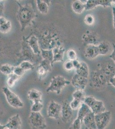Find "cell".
<instances>
[{
  "instance_id": "cell-17",
  "label": "cell",
  "mask_w": 115,
  "mask_h": 129,
  "mask_svg": "<svg viewBox=\"0 0 115 129\" xmlns=\"http://www.w3.org/2000/svg\"><path fill=\"white\" fill-rule=\"evenodd\" d=\"M85 57L89 59H95L99 55L98 46L89 44L85 48L84 52Z\"/></svg>"
},
{
  "instance_id": "cell-24",
  "label": "cell",
  "mask_w": 115,
  "mask_h": 129,
  "mask_svg": "<svg viewBox=\"0 0 115 129\" xmlns=\"http://www.w3.org/2000/svg\"><path fill=\"white\" fill-rule=\"evenodd\" d=\"M76 74L84 78H88L89 72V67L85 62H81L80 66L77 69H76Z\"/></svg>"
},
{
  "instance_id": "cell-6",
  "label": "cell",
  "mask_w": 115,
  "mask_h": 129,
  "mask_svg": "<svg viewBox=\"0 0 115 129\" xmlns=\"http://www.w3.org/2000/svg\"><path fill=\"white\" fill-rule=\"evenodd\" d=\"M2 91L6 97V100L10 106L15 108H20L23 107L24 103L14 92L7 87H3Z\"/></svg>"
},
{
  "instance_id": "cell-21",
  "label": "cell",
  "mask_w": 115,
  "mask_h": 129,
  "mask_svg": "<svg viewBox=\"0 0 115 129\" xmlns=\"http://www.w3.org/2000/svg\"><path fill=\"white\" fill-rule=\"evenodd\" d=\"M92 112L91 109L89 106H88L84 103H82L80 107L79 108L78 114H77V118L80 119L82 123H83V120L86 116L89 113Z\"/></svg>"
},
{
  "instance_id": "cell-31",
  "label": "cell",
  "mask_w": 115,
  "mask_h": 129,
  "mask_svg": "<svg viewBox=\"0 0 115 129\" xmlns=\"http://www.w3.org/2000/svg\"><path fill=\"white\" fill-rule=\"evenodd\" d=\"M25 72L29 70H33L34 69V65L29 61H23L19 65Z\"/></svg>"
},
{
  "instance_id": "cell-23",
  "label": "cell",
  "mask_w": 115,
  "mask_h": 129,
  "mask_svg": "<svg viewBox=\"0 0 115 129\" xmlns=\"http://www.w3.org/2000/svg\"><path fill=\"white\" fill-rule=\"evenodd\" d=\"M36 7L40 13L43 14H46L48 13L49 9V5L48 2L43 0H36Z\"/></svg>"
},
{
  "instance_id": "cell-29",
  "label": "cell",
  "mask_w": 115,
  "mask_h": 129,
  "mask_svg": "<svg viewBox=\"0 0 115 129\" xmlns=\"http://www.w3.org/2000/svg\"><path fill=\"white\" fill-rule=\"evenodd\" d=\"M20 78L21 77L13 73L9 75L7 82L8 86L9 87H13Z\"/></svg>"
},
{
  "instance_id": "cell-34",
  "label": "cell",
  "mask_w": 115,
  "mask_h": 129,
  "mask_svg": "<svg viewBox=\"0 0 115 129\" xmlns=\"http://www.w3.org/2000/svg\"><path fill=\"white\" fill-rule=\"evenodd\" d=\"M82 103L83 102H82L79 100L73 99L72 101L70 103V106L73 110H76L80 107Z\"/></svg>"
},
{
  "instance_id": "cell-3",
  "label": "cell",
  "mask_w": 115,
  "mask_h": 129,
  "mask_svg": "<svg viewBox=\"0 0 115 129\" xmlns=\"http://www.w3.org/2000/svg\"><path fill=\"white\" fill-rule=\"evenodd\" d=\"M41 55H37L34 54L32 49L28 45V44L25 41L23 38V41L22 43V48L20 53V59L22 61H27L34 63L37 61H38L39 57Z\"/></svg>"
},
{
  "instance_id": "cell-40",
  "label": "cell",
  "mask_w": 115,
  "mask_h": 129,
  "mask_svg": "<svg viewBox=\"0 0 115 129\" xmlns=\"http://www.w3.org/2000/svg\"><path fill=\"white\" fill-rule=\"evenodd\" d=\"M5 1H0V17L2 16L5 9Z\"/></svg>"
},
{
  "instance_id": "cell-22",
  "label": "cell",
  "mask_w": 115,
  "mask_h": 129,
  "mask_svg": "<svg viewBox=\"0 0 115 129\" xmlns=\"http://www.w3.org/2000/svg\"><path fill=\"white\" fill-rule=\"evenodd\" d=\"M87 1H75L72 5V8L73 11L77 13L80 14L82 13L85 10V5Z\"/></svg>"
},
{
  "instance_id": "cell-41",
  "label": "cell",
  "mask_w": 115,
  "mask_h": 129,
  "mask_svg": "<svg viewBox=\"0 0 115 129\" xmlns=\"http://www.w3.org/2000/svg\"><path fill=\"white\" fill-rule=\"evenodd\" d=\"M72 61V63H73L74 68H75V69H77L80 66V62H79V61L77 60V59H75V60H73Z\"/></svg>"
},
{
  "instance_id": "cell-19",
  "label": "cell",
  "mask_w": 115,
  "mask_h": 129,
  "mask_svg": "<svg viewBox=\"0 0 115 129\" xmlns=\"http://www.w3.org/2000/svg\"><path fill=\"white\" fill-rule=\"evenodd\" d=\"M83 123L86 126V127L91 129H97L96 126L95 114L91 112L84 118Z\"/></svg>"
},
{
  "instance_id": "cell-35",
  "label": "cell",
  "mask_w": 115,
  "mask_h": 129,
  "mask_svg": "<svg viewBox=\"0 0 115 129\" xmlns=\"http://www.w3.org/2000/svg\"><path fill=\"white\" fill-rule=\"evenodd\" d=\"M67 56L69 60L70 61L76 59L77 53L73 49H70L67 51Z\"/></svg>"
},
{
  "instance_id": "cell-33",
  "label": "cell",
  "mask_w": 115,
  "mask_h": 129,
  "mask_svg": "<svg viewBox=\"0 0 115 129\" xmlns=\"http://www.w3.org/2000/svg\"><path fill=\"white\" fill-rule=\"evenodd\" d=\"M11 29V23L10 21L0 26V32L3 34H6L9 32Z\"/></svg>"
},
{
  "instance_id": "cell-5",
  "label": "cell",
  "mask_w": 115,
  "mask_h": 129,
  "mask_svg": "<svg viewBox=\"0 0 115 129\" xmlns=\"http://www.w3.org/2000/svg\"><path fill=\"white\" fill-rule=\"evenodd\" d=\"M83 103L89 107L92 112L95 114L106 111L103 102L96 100L92 96L86 97Z\"/></svg>"
},
{
  "instance_id": "cell-1",
  "label": "cell",
  "mask_w": 115,
  "mask_h": 129,
  "mask_svg": "<svg viewBox=\"0 0 115 129\" xmlns=\"http://www.w3.org/2000/svg\"><path fill=\"white\" fill-rule=\"evenodd\" d=\"M16 3L19 6L16 18L20 25L21 31H23L31 25L36 14L34 7L31 4L28 3L22 5L18 2H16Z\"/></svg>"
},
{
  "instance_id": "cell-15",
  "label": "cell",
  "mask_w": 115,
  "mask_h": 129,
  "mask_svg": "<svg viewBox=\"0 0 115 129\" xmlns=\"http://www.w3.org/2000/svg\"><path fill=\"white\" fill-rule=\"evenodd\" d=\"M100 69L104 75L108 84H109L110 79L115 76V66L112 62H108L105 63Z\"/></svg>"
},
{
  "instance_id": "cell-8",
  "label": "cell",
  "mask_w": 115,
  "mask_h": 129,
  "mask_svg": "<svg viewBox=\"0 0 115 129\" xmlns=\"http://www.w3.org/2000/svg\"><path fill=\"white\" fill-rule=\"evenodd\" d=\"M111 113L109 111L95 114V119L97 129H105L109 124Z\"/></svg>"
},
{
  "instance_id": "cell-44",
  "label": "cell",
  "mask_w": 115,
  "mask_h": 129,
  "mask_svg": "<svg viewBox=\"0 0 115 129\" xmlns=\"http://www.w3.org/2000/svg\"><path fill=\"white\" fill-rule=\"evenodd\" d=\"M109 84H111L115 87V76L111 78L109 80Z\"/></svg>"
},
{
  "instance_id": "cell-45",
  "label": "cell",
  "mask_w": 115,
  "mask_h": 129,
  "mask_svg": "<svg viewBox=\"0 0 115 129\" xmlns=\"http://www.w3.org/2000/svg\"><path fill=\"white\" fill-rule=\"evenodd\" d=\"M112 12L113 15L114 28L115 30V8L114 7L112 8Z\"/></svg>"
},
{
  "instance_id": "cell-2",
  "label": "cell",
  "mask_w": 115,
  "mask_h": 129,
  "mask_svg": "<svg viewBox=\"0 0 115 129\" xmlns=\"http://www.w3.org/2000/svg\"><path fill=\"white\" fill-rule=\"evenodd\" d=\"M70 82L65 79L63 77L58 75L53 77L52 78L49 86L47 88V92H55L60 94L62 89L66 85L70 84Z\"/></svg>"
},
{
  "instance_id": "cell-25",
  "label": "cell",
  "mask_w": 115,
  "mask_h": 129,
  "mask_svg": "<svg viewBox=\"0 0 115 129\" xmlns=\"http://www.w3.org/2000/svg\"><path fill=\"white\" fill-rule=\"evenodd\" d=\"M83 41L87 44L95 45L97 44L98 41V37L95 34L93 33H87L85 34L83 36Z\"/></svg>"
},
{
  "instance_id": "cell-46",
  "label": "cell",
  "mask_w": 115,
  "mask_h": 129,
  "mask_svg": "<svg viewBox=\"0 0 115 129\" xmlns=\"http://www.w3.org/2000/svg\"><path fill=\"white\" fill-rule=\"evenodd\" d=\"M5 125H2L0 124V129H5Z\"/></svg>"
},
{
  "instance_id": "cell-18",
  "label": "cell",
  "mask_w": 115,
  "mask_h": 129,
  "mask_svg": "<svg viewBox=\"0 0 115 129\" xmlns=\"http://www.w3.org/2000/svg\"><path fill=\"white\" fill-rule=\"evenodd\" d=\"M53 60L52 64L57 62L64 61V55L65 51L64 47L61 45L58 46L53 49Z\"/></svg>"
},
{
  "instance_id": "cell-7",
  "label": "cell",
  "mask_w": 115,
  "mask_h": 129,
  "mask_svg": "<svg viewBox=\"0 0 115 129\" xmlns=\"http://www.w3.org/2000/svg\"><path fill=\"white\" fill-rule=\"evenodd\" d=\"M29 121L33 129H45L47 127L45 119L40 112H31Z\"/></svg>"
},
{
  "instance_id": "cell-30",
  "label": "cell",
  "mask_w": 115,
  "mask_h": 129,
  "mask_svg": "<svg viewBox=\"0 0 115 129\" xmlns=\"http://www.w3.org/2000/svg\"><path fill=\"white\" fill-rule=\"evenodd\" d=\"M72 96L73 99L79 100L82 102H83L86 97L85 93L83 90L76 89V90L73 92Z\"/></svg>"
},
{
  "instance_id": "cell-9",
  "label": "cell",
  "mask_w": 115,
  "mask_h": 129,
  "mask_svg": "<svg viewBox=\"0 0 115 129\" xmlns=\"http://www.w3.org/2000/svg\"><path fill=\"white\" fill-rule=\"evenodd\" d=\"M51 62L49 60L43 59L37 68L36 73L40 80L44 78L51 71L53 67Z\"/></svg>"
},
{
  "instance_id": "cell-38",
  "label": "cell",
  "mask_w": 115,
  "mask_h": 129,
  "mask_svg": "<svg viewBox=\"0 0 115 129\" xmlns=\"http://www.w3.org/2000/svg\"><path fill=\"white\" fill-rule=\"evenodd\" d=\"M64 69L67 71H71L74 69L72 61L70 60H67L65 62L64 64Z\"/></svg>"
},
{
  "instance_id": "cell-27",
  "label": "cell",
  "mask_w": 115,
  "mask_h": 129,
  "mask_svg": "<svg viewBox=\"0 0 115 129\" xmlns=\"http://www.w3.org/2000/svg\"><path fill=\"white\" fill-rule=\"evenodd\" d=\"M99 55H104L108 53L109 50V45L107 42L103 41L98 46Z\"/></svg>"
},
{
  "instance_id": "cell-14",
  "label": "cell",
  "mask_w": 115,
  "mask_h": 129,
  "mask_svg": "<svg viewBox=\"0 0 115 129\" xmlns=\"http://www.w3.org/2000/svg\"><path fill=\"white\" fill-rule=\"evenodd\" d=\"M23 38L28 44L35 54L41 55V48L39 44L38 38L36 35L34 34L27 38L23 37Z\"/></svg>"
},
{
  "instance_id": "cell-42",
  "label": "cell",
  "mask_w": 115,
  "mask_h": 129,
  "mask_svg": "<svg viewBox=\"0 0 115 129\" xmlns=\"http://www.w3.org/2000/svg\"><path fill=\"white\" fill-rule=\"evenodd\" d=\"M113 45V51H112V53L109 56V57L110 58L112 59L114 62H115V44H112Z\"/></svg>"
},
{
  "instance_id": "cell-13",
  "label": "cell",
  "mask_w": 115,
  "mask_h": 129,
  "mask_svg": "<svg viewBox=\"0 0 115 129\" xmlns=\"http://www.w3.org/2000/svg\"><path fill=\"white\" fill-rule=\"evenodd\" d=\"M113 1L110 0H89L85 5V10H90L98 6H103L104 8L111 7Z\"/></svg>"
},
{
  "instance_id": "cell-43",
  "label": "cell",
  "mask_w": 115,
  "mask_h": 129,
  "mask_svg": "<svg viewBox=\"0 0 115 129\" xmlns=\"http://www.w3.org/2000/svg\"><path fill=\"white\" fill-rule=\"evenodd\" d=\"M8 21V20L4 16H1L0 17V26L6 23V22H7Z\"/></svg>"
},
{
  "instance_id": "cell-49",
  "label": "cell",
  "mask_w": 115,
  "mask_h": 129,
  "mask_svg": "<svg viewBox=\"0 0 115 129\" xmlns=\"http://www.w3.org/2000/svg\"><path fill=\"white\" fill-rule=\"evenodd\" d=\"M5 129H7V128H5Z\"/></svg>"
},
{
  "instance_id": "cell-39",
  "label": "cell",
  "mask_w": 115,
  "mask_h": 129,
  "mask_svg": "<svg viewBox=\"0 0 115 129\" xmlns=\"http://www.w3.org/2000/svg\"><path fill=\"white\" fill-rule=\"evenodd\" d=\"M85 22L88 25H92L94 23L95 19L94 16L91 14L86 15L85 17Z\"/></svg>"
},
{
  "instance_id": "cell-28",
  "label": "cell",
  "mask_w": 115,
  "mask_h": 129,
  "mask_svg": "<svg viewBox=\"0 0 115 129\" xmlns=\"http://www.w3.org/2000/svg\"><path fill=\"white\" fill-rule=\"evenodd\" d=\"M14 67L8 64H2L0 66V72L4 75L9 76L13 73Z\"/></svg>"
},
{
  "instance_id": "cell-20",
  "label": "cell",
  "mask_w": 115,
  "mask_h": 129,
  "mask_svg": "<svg viewBox=\"0 0 115 129\" xmlns=\"http://www.w3.org/2000/svg\"><path fill=\"white\" fill-rule=\"evenodd\" d=\"M28 97L30 100L35 103L42 101V93L41 91L36 89L30 90L28 93Z\"/></svg>"
},
{
  "instance_id": "cell-12",
  "label": "cell",
  "mask_w": 115,
  "mask_h": 129,
  "mask_svg": "<svg viewBox=\"0 0 115 129\" xmlns=\"http://www.w3.org/2000/svg\"><path fill=\"white\" fill-rule=\"evenodd\" d=\"M88 78L75 74L72 78L71 84L76 89L84 90L88 84Z\"/></svg>"
},
{
  "instance_id": "cell-26",
  "label": "cell",
  "mask_w": 115,
  "mask_h": 129,
  "mask_svg": "<svg viewBox=\"0 0 115 129\" xmlns=\"http://www.w3.org/2000/svg\"><path fill=\"white\" fill-rule=\"evenodd\" d=\"M41 55L43 59L49 60L52 64L53 60V50H44L41 49ZM53 66V64H52Z\"/></svg>"
},
{
  "instance_id": "cell-36",
  "label": "cell",
  "mask_w": 115,
  "mask_h": 129,
  "mask_svg": "<svg viewBox=\"0 0 115 129\" xmlns=\"http://www.w3.org/2000/svg\"><path fill=\"white\" fill-rule=\"evenodd\" d=\"M81 123V120L76 118L69 127V129H80Z\"/></svg>"
},
{
  "instance_id": "cell-11",
  "label": "cell",
  "mask_w": 115,
  "mask_h": 129,
  "mask_svg": "<svg viewBox=\"0 0 115 129\" xmlns=\"http://www.w3.org/2000/svg\"><path fill=\"white\" fill-rule=\"evenodd\" d=\"M61 105L56 103L54 101H52L48 106L47 109L48 116L50 118L58 119L61 114Z\"/></svg>"
},
{
  "instance_id": "cell-47",
  "label": "cell",
  "mask_w": 115,
  "mask_h": 129,
  "mask_svg": "<svg viewBox=\"0 0 115 129\" xmlns=\"http://www.w3.org/2000/svg\"><path fill=\"white\" fill-rule=\"evenodd\" d=\"M1 52H2V49H1V46L0 44V53H1Z\"/></svg>"
},
{
  "instance_id": "cell-4",
  "label": "cell",
  "mask_w": 115,
  "mask_h": 129,
  "mask_svg": "<svg viewBox=\"0 0 115 129\" xmlns=\"http://www.w3.org/2000/svg\"><path fill=\"white\" fill-rule=\"evenodd\" d=\"M90 84L92 87L97 89L103 88L109 85L104 75L100 69L92 72L91 75Z\"/></svg>"
},
{
  "instance_id": "cell-32",
  "label": "cell",
  "mask_w": 115,
  "mask_h": 129,
  "mask_svg": "<svg viewBox=\"0 0 115 129\" xmlns=\"http://www.w3.org/2000/svg\"><path fill=\"white\" fill-rule=\"evenodd\" d=\"M44 106L42 103V102H36L33 103L31 108V111L34 112H40L41 110H42Z\"/></svg>"
},
{
  "instance_id": "cell-48",
  "label": "cell",
  "mask_w": 115,
  "mask_h": 129,
  "mask_svg": "<svg viewBox=\"0 0 115 129\" xmlns=\"http://www.w3.org/2000/svg\"><path fill=\"white\" fill-rule=\"evenodd\" d=\"M86 129H89V128H88L86 127Z\"/></svg>"
},
{
  "instance_id": "cell-37",
  "label": "cell",
  "mask_w": 115,
  "mask_h": 129,
  "mask_svg": "<svg viewBox=\"0 0 115 129\" xmlns=\"http://www.w3.org/2000/svg\"><path fill=\"white\" fill-rule=\"evenodd\" d=\"M25 72L19 66H14L13 69V73L21 77L25 73Z\"/></svg>"
},
{
  "instance_id": "cell-16",
  "label": "cell",
  "mask_w": 115,
  "mask_h": 129,
  "mask_svg": "<svg viewBox=\"0 0 115 129\" xmlns=\"http://www.w3.org/2000/svg\"><path fill=\"white\" fill-rule=\"evenodd\" d=\"M5 126V128L9 129H20L22 121L19 114H17L10 118Z\"/></svg>"
},
{
  "instance_id": "cell-10",
  "label": "cell",
  "mask_w": 115,
  "mask_h": 129,
  "mask_svg": "<svg viewBox=\"0 0 115 129\" xmlns=\"http://www.w3.org/2000/svg\"><path fill=\"white\" fill-rule=\"evenodd\" d=\"M73 109L70 106V103L65 101L61 105V120L64 123L70 121L73 116Z\"/></svg>"
}]
</instances>
